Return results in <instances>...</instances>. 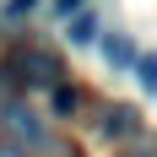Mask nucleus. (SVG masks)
<instances>
[{
	"label": "nucleus",
	"mask_w": 157,
	"mask_h": 157,
	"mask_svg": "<svg viewBox=\"0 0 157 157\" xmlns=\"http://www.w3.org/2000/svg\"><path fill=\"white\" fill-rule=\"evenodd\" d=\"M103 60H109L114 71H125V65H136V44H130L125 33H109V38H103Z\"/></svg>",
	"instance_id": "nucleus-4"
},
{
	"label": "nucleus",
	"mask_w": 157,
	"mask_h": 157,
	"mask_svg": "<svg viewBox=\"0 0 157 157\" xmlns=\"http://www.w3.org/2000/svg\"><path fill=\"white\" fill-rule=\"evenodd\" d=\"M33 6H38V0H11V16H27Z\"/></svg>",
	"instance_id": "nucleus-9"
},
{
	"label": "nucleus",
	"mask_w": 157,
	"mask_h": 157,
	"mask_svg": "<svg viewBox=\"0 0 157 157\" xmlns=\"http://www.w3.org/2000/svg\"><path fill=\"white\" fill-rule=\"evenodd\" d=\"M125 157H157V141H152V136H141V130H136V136H125Z\"/></svg>",
	"instance_id": "nucleus-7"
},
{
	"label": "nucleus",
	"mask_w": 157,
	"mask_h": 157,
	"mask_svg": "<svg viewBox=\"0 0 157 157\" xmlns=\"http://www.w3.org/2000/svg\"><path fill=\"white\" fill-rule=\"evenodd\" d=\"M76 6H87V0H54V11H60V16H71Z\"/></svg>",
	"instance_id": "nucleus-8"
},
{
	"label": "nucleus",
	"mask_w": 157,
	"mask_h": 157,
	"mask_svg": "<svg viewBox=\"0 0 157 157\" xmlns=\"http://www.w3.org/2000/svg\"><path fill=\"white\" fill-rule=\"evenodd\" d=\"M0 157H27V152H16V146H0Z\"/></svg>",
	"instance_id": "nucleus-11"
},
{
	"label": "nucleus",
	"mask_w": 157,
	"mask_h": 157,
	"mask_svg": "<svg viewBox=\"0 0 157 157\" xmlns=\"http://www.w3.org/2000/svg\"><path fill=\"white\" fill-rule=\"evenodd\" d=\"M136 130H141V125H136V109H130V103H114V109H103V136H109V141H114V136L125 141V136H136Z\"/></svg>",
	"instance_id": "nucleus-3"
},
{
	"label": "nucleus",
	"mask_w": 157,
	"mask_h": 157,
	"mask_svg": "<svg viewBox=\"0 0 157 157\" xmlns=\"http://www.w3.org/2000/svg\"><path fill=\"white\" fill-rule=\"evenodd\" d=\"M65 71H60V60L49 54V49H38V44H22L11 54V81L16 87H54Z\"/></svg>",
	"instance_id": "nucleus-2"
},
{
	"label": "nucleus",
	"mask_w": 157,
	"mask_h": 157,
	"mask_svg": "<svg viewBox=\"0 0 157 157\" xmlns=\"http://www.w3.org/2000/svg\"><path fill=\"white\" fill-rule=\"evenodd\" d=\"M6 136L16 141V152H27V157H76V146L60 141V136H49L44 119L33 109H22V103H6Z\"/></svg>",
	"instance_id": "nucleus-1"
},
{
	"label": "nucleus",
	"mask_w": 157,
	"mask_h": 157,
	"mask_svg": "<svg viewBox=\"0 0 157 157\" xmlns=\"http://www.w3.org/2000/svg\"><path fill=\"white\" fill-rule=\"evenodd\" d=\"M98 38V16H76L71 22V44H92Z\"/></svg>",
	"instance_id": "nucleus-5"
},
{
	"label": "nucleus",
	"mask_w": 157,
	"mask_h": 157,
	"mask_svg": "<svg viewBox=\"0 0 157 157\" xmlns=\"http://www.w3.org/2000/svg\"><path fill=\"white\" fill-rule=\"evenodd\" d=\"M136 71H141V87L157 92V54H136Z\"/></svg>",
	"instance_id": "nucleus-6"
},
{
	"label": "nucleus",
	"mask_w": 157,
	"mask_h": 157,
	"mask_svg": "<svg viewBox=\"0 0 157 157\" xmlns=\"http://www.w3.org/2000/svg\"><path fill=\"white\" fill-rule=\"evenodd\" d=\"M6 87H11V71H0V98H6Z\"/></svg>",
	"instance_id": "nucleus-10"
}]
</instances>
